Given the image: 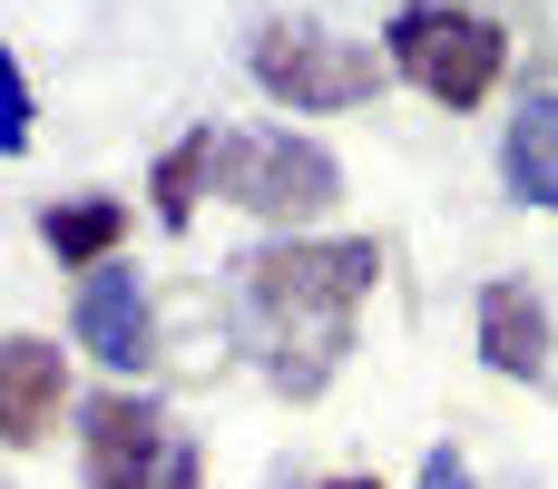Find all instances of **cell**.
<instances>
[{
    "mask_svg": "<svg viewBox=\"0 0 558 489\" xmlns=\"http://www.w3.org/2000/svg\"><path fill=\"white\" fill-rule=\"evenodd\" d=\"M245 323L265 343V372L284 402H314L343 353H353V304L373 294L383 255L373 235H284V245H255L245 265Z\"/></svg>",
    "mask_w": 558,
    "mask_h": 489,
    "instance_id": "obj_1",
    "label": "cell"
},
{
    "mask_svg": "<svg viewBox=\"0 0 558 489\" xmlns=\"http://www.w3.org/2000/svg\"><path fill=\"white\" fill-rule=\"evenodd\" d=\"M216 196L245 216H275V225H314L343 196V167L294 127H235V137H216Z\"/></svg>",
    "mask_w": 558,
    "mask_h": 489,
    "instance_id": "obj_2",
    "label": "cell"
},
{
    "mask_svg": "<svg viewBox=\"0 0 558 489\" xmlns=\"http://www.w3.org/2000/svg\"><path fill=\"white\" fill-rule=\"evenodd\" d=\"M500 59H510V39H500L481 10H451V0L392 10V69H402L422 98H441V108H481V98L500 88Z\"/></svg>",
    "mask_w": 558,
    "mask_h": 489,
    "instance_id": "obj_3",
    "label": "cell"
},
{
    "mask_svg": "<svg viewBox=\"0 0 558 489\" xmlns=\"http://www.w3.org/2000/svg\"><path fill=\"white\" fill-rule=\"evenodd\" d=\"M255 78H265L284 108H363V98L383 88V59H373L363 39H333V29H294V20H275V29L255 39Z\"/></svg>",
    "mask_w": 558,
    "mask_h": 489,
    "instance_id": "obj_4",
    "label": "cell"
},
{
    "mask_svg": "<svg viewBox=\"0 0 558 489\" xmlns=\"http://www.w3.org/2000/svg\"><path fill=\"white\" fill-rule=\"evenodd\" d=\"M167 451H177V431H167V412L147 392H98L78 412V470H88V489H157Z\"/></svg>",
    "mask_w": 558,
    "mask_h": 489,
    "instance_id": "obj_5",
    "label": "cell"
},
{
    "mask_svg": "<svg viewBox=\"0 0 558 489\" xmlns=\"http://www.w3.org/2000/svg\"><path fill=\"white\" fill-rule=\"evenodd\" d=\"M59 412H69V363H59V343L10 333V343H0V441H10V451H39V441L59 431Z\"/></svg>",
    "mask_w": 558,
    "mask_h": 489,
    "instance_id": "obj_6",
    "label": "cell"
},
{
    "mask_svg": "<svg viewBox=\"0 0 558 489\" xmlns=\"http://www.w3.org/2000/svg\"><path fill=\"white\" fill-rule=\"evenodd\" d=\"M78 343H88L108 372H147L157 323H147V284H137L128 265H98V274L78 284Z\"/></svg>",
    "mask_w": 558,
    "mask_h": 489,
    "instance_id": "obj_7",
    "label": "cell"
},
{
    "mask_svg": "<svg viewBox=\"0 0 558 489\" xmlns=\"http://www.w3.org/2000/svg\"><path fill=\"white\" fill-rule=\"evenodd\" d=\"M481 363L510 372V382L549 372V304L530 284H481Z\"/></svg>",
    "mask_w": 558,
    "mask_h": 489,
    "instance_id": "obj_8",
    "label": "cell"
},
{
    "mask_svg": "<svg viewBox=\"0 0 558 489\" xmlns=\"http://www.w3.org/2000/svg\"><path fill=\"white\" fill-rule=\"evenodd\" d=\"M500 176L520 206H558V98H520V118L500 137Z\"/></svg>",
    "mask_w": 558,
    "mask_h": 489,
    "instance_id": "obj_9",
    "label": "cell"
},
{
    "mask_svg": "<svg viewBox=\"0 0 558 489\" xmlns=\"http://www.w3.org/2000/svg\"><path fill=\"white\" fill-rule=\"evenodd\" d=\"M118 235H128V206H118V196H69V206L39 216V245H49L59 265H78V274H98V265L118 255Z\"/></svg>",
    "mask_w": 558,
    "mask_h": 489,
    "instance_id": "obj_10",
    "label": "cell"
},
{
    "mask_svg": "<svg viewBox=\"0 0 558 489\" xmlns=\"http://www.w3.org/2000/svg\"><path fill=\"white\" fill-rule=\"evenodd\" d=\"M206 176H216V127H196L186 147H167V157H157V216H167V225H186V216H196V196H206Z\"/></svg>",
    "mask_w": 558,
    "mask_h": 489,
    "instance_id": "obj_11",
    "label": "cell"
},
{
    "mask_svg": "<svg viewBox=\"0 0 558 489\" xmlns=\"http://www.w3.org/2000/svg\"><path fill=\"white\" fill-rule=\"evenodd\" d=\"M20 147H29V78L10 59V39H0V157H20Z\"/></svg>",
    "mask_w": 558,
    "mask_h": 489,
    "instance_id": "obj_12",
    "label": "cell"
},
{
    "mask_svg": "<svg viewBox=\"0 0 558 489\" xmlns=\"http://www.w3.org/2000/svg\"><path fill=\"white\" fill-rule=\"evenodd\" d=\"M422 489H471V461H461V451H432V461H422Z\"/></svg>",
    "mask_w": 558,
    "mask_h": 489,
    "instance_id": "obj_13",
    "label": "cell"
},
{
    "mask_svg": "<svg viewBox=\"0 0 558 489\" xmlns=\"http://www.w3.org/2000/svg\"><path fill=\"white\" fill-rule=\"evenodd\" d=\"M157 489H196V451H186V441L167 451V470H157Z\"/></svg>",
    "mask_w": 558,
    "mask_h": 489,
    "instance_id": "obj_14",
    "label": "cell"
},
{
    "mask_svg": "<svg viewBox=\"0 0 558 489\" xmlns=\"http://www.w3.org/2000/svg\"><path fill=\"white\" fill-rule=\"evenodd\" d=\"M324 489H383V480H324Z\"/></svg>",
    "mask_w": 558,
    "mask_h": 489,
    "instance_id": "obj_15",
    "label": "cell"
}]
</instances>
